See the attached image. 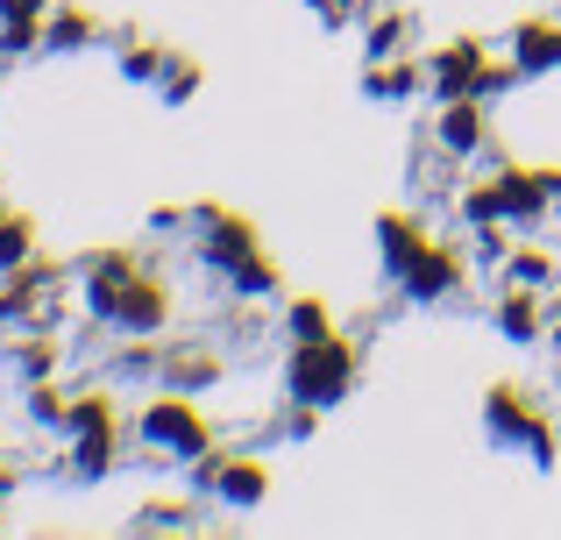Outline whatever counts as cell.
<instances>
[{
  "instance_id": "obj_1",
  "label": "cell",
  "mask_w": 561,
  "mask_h": 540,
  "mask_svg": "<svg viewBox=\"0 0 561 540\" xmlns=\"http://www.w3.org/2000/svg\"><path fill=\"white\" fill-rule=\"evenodd\" d=\"M348 377H356V348H348L342 334H320V342H299L285 384H291V399H306V405H334L348 391Z\"/></svg>"
},
{
  "instance_id": "obj_2",
  "label": "cell",
  "mask_w": 561,
  "mask_h": 540,
  "mask_svg": "<svg viewBox=\"0 0 561 540\" xmlns=\"http://www.w3.org/2000/svg\"><path fill=\"white\" fill-rule=\"evenodd\" d=\"M142 434H150L157 448H171V456H206L214 448V434H206V420L192 413V405L171 391V399H157L150 413H142Z\"/></svg>"
},
{
  "instance_id": "obj_3",
  "label": "cell",
  "mask_w": 561,
  "mask_h": 540,
  "mask_svg": "<svg viewBox=\"0 0 561 540\" xmlns=\"http://www.w3.org/2000/svg\"><path fill=\"white\" fill-rule=\"evenodd\" d=\"M412 299H440L448 285H462V250H448V242H426V250H412L405 264H398Z\"/></svg>"
},
{
  "instance_id": "obj_4",
  "label": "cell",
  "mask_w": 561,
  "mask_h": 540,
  "mask_svg": "<svg viewBox=\"0 0 561 540\" xmlns=\"http://www.w3.org/2000/svg\"><path fill=\"white\" fill-rule=\"evenodd\" d=\"M164 313H171V291L157 285V277H128V285L114 291V306H107V320H114V328H128V334H150Z\"/></svg>"
},
{
  "instance_id": "obj_5",
  "label": "cell",
  "mask_w": 561,
  "mask_h": 540,
  "mask_svg": "<svg viewBox=\"0 0 561 540\" xmlns=\"http://www.w3.org/2000/svg\"><path fill=\"white\" fill-rule=\"evenodd\" d=\"M483 65H491V57H483V43H448V50H434V85H440V100H455V93H477V79H483Z\"/></svg>"
},
{
  "instance_id": "obj_6",
  "label": "cell",
  "mask_w": 561,
  "mask_h": 540,
  "mask_svg": "<svg viewBox=\"0 0 561 540\" xmlns=\"http://www.w3.org/2000/svg\"><path fill=\"white\" fill-rule=\"evenodd\" d=\"M440 142H448L455 157H469L483 142V93H455L448 114H440Z\"/></svg>"
},
{
  "instance_id": "obj_7",
  "label": "cell",
  "mask_w": 561,
  "mask_h": 540,
  "mask_svg": "<svg viewBox=\"0 0 561 540\" xmlns=\"http://www.w3.org/2000/svg\"><path fill=\"white\" fill-rule=\"evenodd\" d=\"M497 199H505V214H519V221H540V207H548V179H534V171H505L497 179Z\"/></svg>"
},
{
  "instance_id": "obj_8",
  "label": "cell",
  "mask_w": 561,
  "mask_h": 540,
  "mask_svg": "<svg viewBox=\"0 0 561 540\" xmlns=\"http://www.w3.org/2000/svg\"><path fill=\"white\" fill-rule=\"evenodd\" d=\"M214 491H220L228 505H263V491H271V470H263V462H220Z\"/></svg>"
},
{
  "instance_id": "obj_9",
  "label": "cell",
  "mask_w": 561,
  "mask_h": 540,
  "mask_svg": "<svg viewBox=\"0 0 561 540\" xmlns=\"http://www.w3.org/2000/svg\"><path fill=\"white\" fill-rule=\"evenodd\" d=\"M136 277V256H122V250H107V256H93V313H107L114 306V291Z\"/></svg>"
},
{
  "instance_id": "obj_10",
  "label": "cell",
  "mask_w": 561,
  "mask_h": 540,
  "mask_svg": "<svg viewBox=\"0 0 561 540\" xmlns=\"http://www.w3.org/2000/svg\"><path fill=\"white\" fill-rule=\"evenodd\" d=\"M519 65H561V22H519Z\"/></svg>"
},
{
  "instance_id": "obj_11",
  "label": "cell",
  "mask_w": 561,
  "mask_h": 540,
  "mask_svg": "<svg viewBox=\"0 0 561 540\" xmlns=\"http://www.w3.org/2000/svg\"><path fill=\"white\" fill-rule=\"evenodd\" d=\"M497 328H505L512 342H540V306L526 299V291H512V299L497 306Z\"/></svg>"
},
{
  "instance_id": "obj_12",
  "label": "cell",
  "mask_w": 561,
  "mask_h": 540,
  "mask_svg": "<svg viewBox=\"0 0 561 540\" xmlns=\"http://www.w3.org/2000/svg\"><path fill=\"white\" fill-rule=\"evenodd\" d=\"M383 250H391V264H405L412 250H426L420 221H412V214H383Z\"/></svg>"
},
{
  "instance_id": "obj_13",
  "label": "cell",
  "mask_w": 561,
  "mask_h": 540,
  "mask_svg": "<svg viewBox=\"0 0 561 540\" xmlns=\"http://www.w3.org/2000/svg\"><path fill=\"white\" fill-rule=\"evenodd\" d=\"M412 85H420V71H412V65H391V57H377V71H370V93H377V100H405Z\"/></svg>"
},
{
  "instance_id": "obj_14",
  "label": "cell",
  "mask_w": 561,
  "mask_h": 540,
  "mask_svg": "<svg viewBox=\"0 0 561 540\" xmlns=\"http://www.w3.org/2000/svg\"><path fill=\"white\" fill-rule=\"evenodd\" d=\"M28 242H36V228H28L22 214H0V264H22Z\"/></svg>"
},
{
  "instance_id": "obj_15",
  "label": "cell",
  "mask_w": 561,
  "mask_h": 540,
  "mask_svg": "<svg viewBox=\"0 0 561 540\" xmlns=\"http://www.w3.org/2000/svg\"><path fill=\"white\" fill-rule=\"evenodd\" d=\"M405 36H412L405 14H383V22L370 28V57H398V50H405Z\"/></svg>"
},
{
  "instance_id": "obj_16",
  "label": "cell",
  "mask_w": 561,
  "mask_h": 540,
  "mask_svg": "<svg viewBox=\"0 0 561 540\" xmlns=\"http://www.w3.org/2000/svg\"><path fill=\"white\" fill-rule=\"evenodd\" d=\"M43 36H50V43H65V50H71V43H85V36H93V14L65 8V14H50V28H43Z\"/></svg>"
},
{
  "instance_id": "obj_17",
  "label": "cell",
  "mask_w": 561,
  "mask_h": 540,
  "mask_svg": "<svg viewBox=\"0 0 561 540\" xmlns=\"http://www.w3.org/2000/svg\"><path fill=\"white\" fill-rule=\"evenodd\" d=\"M291 334H299V342H320V334H334V328H328V306H320V299H299V306H291Z\"/></svg>"
},
{
  "instance_id": "obj_18",
  "label": "cell",
  "mask_w": 561,
  "mask_h": 540,
  "mask_svg": "<svg viewBox=\"0 0 561 540\" xmlns=\"http://www.w3.org/2000/svg\"><path fill=\"white\" fill-rule=\"evenodd\" d=\"M505 271L519 277L526 291H534V285H548V256H540V250H512V256H505Z\"/></svg>"
},
{
  "instance_id": "obj_19",
  "label": "cell",
  "mask_w": 561,
  "mask_h": 540,
  "mask_svg": "<svg viewBox=\"0 0 561 540\" xmlns=\"http://www.w3.org/2000/svg\"><path fill=\"white\" fill-rule=\"evenodd\" d=\"M50 0H0V22H36Z\"/></svg>"
},
{
  "instance_id": "obj_20",
  "label": "cell",
  "mask_w": 561,
  "mask_h": 540,
  "mask_svg": "<svg viewBox=\"0 0 561 540\" xmlns=\"http://www.w3.org/2000/svg\"><path fill=\"white\" fill-rule=\"evenodd\" d=\"M192 85H199V71H192V65H179V71H171V65H164V93H171V100H185V93H192Z\"/></svg>"
},
{
  "instance_id": "obj_21",
  "label": "cell",
  "mask_w": 561,
  "mask_h": 540,
  "mask_svg": "<svg viewBox=\"0 0 561 540\" xmlns=\"http://www.w3.org/2000/svg\"><path fill=\"white\" fill-rule=\"evenodd\" d=\"M548 193H554V199H561V171H548Z\"/></svg>"
}]
</instances>
